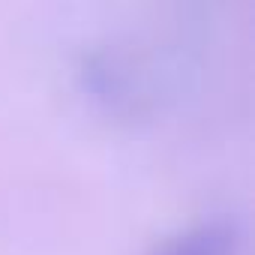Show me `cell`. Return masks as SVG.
<instances>
[{
    "instance_id": "obj_1",
    "label": "cell",
    "mask_w": 255,
    "mask_h": 255,
    "mask_svg": "<svg viewBox=\"0 0 255 255\" xmlns=\"http://www.w3.org/2000/svg\"><path fill=\"white\" fill-rule=\"evenodd\" d=\"M159 255H231V243L225 234L216 231H198L189 237H180L177 243L165 246Z\"/></svg>"
}]
</instances>
